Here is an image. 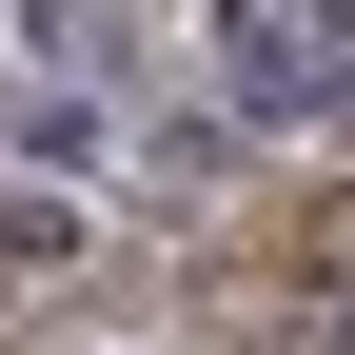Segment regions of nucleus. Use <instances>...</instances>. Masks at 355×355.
<instances>
[{"instance_id":"1","label":"nucleus","mask_w":355,"mask_h":355,"mask_svg":"<svg viewBox=\"0 0 355 355\" xmlns=\"http://www.w3.org/2000/svg\"><path fill=\"white\" fill-rule=\"evenodd\" d=\"M217 99H237V139H257V119H316V99H336V79H316V60H296V40H277V20H257V0H217Z\"/></svg>"},{"instance_id":"3","label":"nucleus","mask_w":355,"mask_h":355,"mask_svg":"<svg viewBox=\"0 0 355 355\" xmlns=\"http://www.w3.org/2000/svg\"><path fill=\"white\" fill-rule=\"evenodd\" d=\"M257 20H277V40H296L316 79H355V0H257Z\"/></svg>"},{"instance_id":"2","label":"nucleus","mask_w":355,"mask_h":355,"mask_svg":"<svg viewBox=\"0 0 355 355\" xmlns=\"http://www.w3.org/2000/svg\"><path fill=\"white\" fill-rule=\"evenodd\" d=\"M79 257V198H0V277H60Z\"/></svg>"}]
</instances>
